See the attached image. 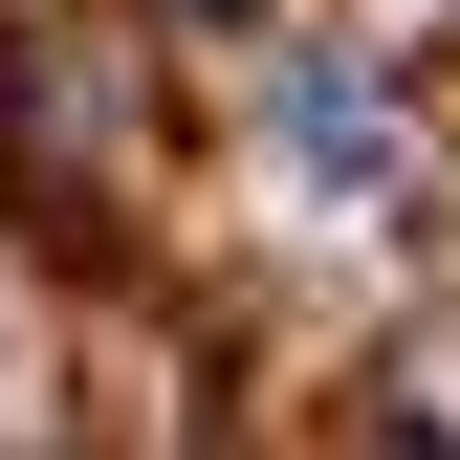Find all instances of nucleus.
<instances>
[{
    "label": "nucleus",
    "mask_w": 460,
    "mask_h": 460,
    "mask_svg": "<svg viewBox=\"0 0 460 460\" xmlns=\"http://www.w3.org/2000/svg\"><path fill=\"white\" fill-rule=\"evenodd\" d=\"M198 22H242V0H198Z\"/></svg>",
    "instance_id": "2"
},
{
    "label": "nucleus",
    "mask_w": 460,
    "mask_h": 460,
    "mask_svg": "<svg viewBox=\"0 0 460 460\" xmlns=\"http://www.w3.org/2000/svg\"><path fill=\"white\" fill-rule=\"evenodd\" d=\"M285 132H307L329 176H373V88H351V66H285Z\"/></svg>",
    "instance_id": "1"
}]
</instances>
